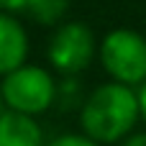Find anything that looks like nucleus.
Segmentation results:
<instances>
[{
    "instance_id": "obj_8",
    "label": "nucleus",
    "mask_w": 146,
    "mask_h": 146,
    "mask_svg": "<svg viewBox=\"0 0 146 146\" xmlns=\"http://www.w3.org/2000/svg\"><path fill=\"white\" fill-rule=\"evenodd\" d=\"M46 146H100V144H95L85 133H62V136L51 139Z\"/></svg>"
},
{
    "instance_id": "obj_9",
    "label": "nucleus",
    "mask_w": 146,
    "mask_h": 146,
    "mask_svg": "<svg viewBox=\"0 0 146 146\" xmlns=\"http://www.w3.org/2000/svg\"><path fill=\"white\" fill-rule=\"evenodd\" d=\"M33 0H0V8L5 13H18V10H28Z\"/></svg>"
},
{
    "instance_id": "obj_1",
    "label": "nucleus",
    "mask_w": 146,
    "mask_h": 146,
    "mask_svg": "<svg viewBox=\"0 0 146 146\" xmlns=\"http://www.w3.org/2000/svg\"><path fill=\"white\" fill-rule=\"evenodd\" d=\"M139 121H141L139 90L113 80L98 85L80 108L82 133L100 146L123 144L128 136H133Z\"/></svg>"
},
{
    "instance_id": "obj_4",
    "label": "nucleus",
    "mask_w": 146,
    "mask_h": 146,
    "mask_svg": "<svg viewBox=\"0 0 146 146\" xmlns=\"http://www.w3.org/2000/svg\"><path fill=\"white\" fill-rule=\"evenodd\" d=\"M98 49H100V44L95 41V33L85 23L67 21L54 31L49 49H46V56L56 72L72 77V74H80L90 67Z\"/></svg>"
},
{
    "instance_id": "obj_5",
    "label": "nucleus",
    "mask_w": 146,
    "mask_h": 146,
    "mask_svg": "<svg viewBox=\"0 0 146 146\" xmlns=\"http://www.w3.org/2000/svg\"><path fill=\"white\" fill-rule=\"evenodd\" d=\"M28 56V36L26 28L10 15L0 13V74H10L26 64Z\"/></svg>"
},
{
    "instance_id": "obj_7",
    "label": "nucleus",
    "mask_w": 146,
    "mask_h": 146,
    "mask_svg": "<svg viewBox=\"0 0 146 146\" xmlns=\"http://www.w3.org/2000/svg\"><path fill=\"white\" fill-rule=\"evenodd\" d=\"M67 8H69V0H33L28 13L44 23V26H54L59 23L64 15H67Z\"/></svg>"
},
{
    "instance_id": "obj_2",
    "label": "nucleus",
    "mask_w": 146,
    "mask_h": 146,
    "mask_svg": "<svg viewBox=\"0 0 146 146\" xmlns=\"http://www.w3.org/2000/svg\"><path fill=\"white\" fill-rule=\"evenodd\" d=\"M103 69L113 82L141 87L146 82V36L133 28H113L103 36L98 49Z\"/></svg>"
},
{
    "instance_id": "obj_3",
    "label": "nucleus",
    "mask_w": 146,
    "mask_h": 146,
    "mask_svg": "<svg viewBox=\"0 0 146 146\" xmlns=\"http://www.w3.org/2000/svg\"><path fill=\"white\" fill-rule=\"evenodd\" d=\"M0 92L8 110H15L23 115H38L54 105L59 87L49 69L36 64H23L21 69L3 77Z\"/></svg>"
},
{
    "instance_id": "obj_6",
    "label": "nucleus",
    "mask_w": 146,
    "mask_h": 146,
    "mask_svg": "<svg viewBox=\"0 0 146 146\" xmlns=\"http://www.w3.org/2000/svg\"><path fill=\"white\" fill-rule=\"evenodd\" d=\"M0 146H46L44 131L33 115L0 110Z\"/></svg>"
},
{
    "instance_id": "obj_10",
    "label": "nucleus",
    "mask_w": 146,
    "mask_h": 146,
    "mask_svg": "<svg viewBox=\"0 0 146 146\" xmlns=\"http://www.w3.org/2000/svg\"><path fill=\"white\" fill-rule=\"evenodd\" d=\"M121 146H146V131H144V133H133V136H128Z\"/></svg>"
},
{
    "instance_id": "obj_12",
    "label": "nucleus",
    "mask_w": 146,
    "mask_h": 146,
    "mask_svg": "<svg viewBox=\"0 0 146 146\" xmlns=\"http://www.w3.org/2000/svg\"><path fill=\"white\" fill-rule=\"evenodd\" d=\"M0 105H3V92H0Z\"/></svg>"
},
{
    "instance_id": "obj_11",
    "label": "nucleus",
    "mask_w": 146,
    "mask_h": 146,
    "mask_svg": "<svg viewBox=\"0 0 146 146\" xmlns=\"http://www.w3.org/2000/svg\"><path fill=\"white\" fill-rule=\"evenodd\" d=\"M139 103H141V121L146 123V82L139 87Z\"/></svg>"
}]
</instances>
